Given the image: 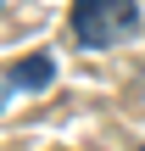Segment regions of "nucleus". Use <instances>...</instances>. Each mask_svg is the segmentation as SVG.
<instances>
[{"label":"nucleus","instance_id":"1","mask_svg":"<svg viewBox=\"0 0 145 151\" xmlns=\"http://www.w3.org/2000/svg\"><path fill=\"white\" fill-rule=\"evenodd\" d=\"M140 28V0H73V39L84 50H106Z\"/></svg>","mask_w":145,"mask_h":151},{"label":"nucleus","instance_id":"2","mask_svg":"<svg viewBox=\"0 0 145 151\" xmlns=\"http://www.w3.org/2000/svg\"><path fill=\"white\" fill-rule=\"evenodd\" d=\"M50 78H56V62H50V56L39 50V56H28V62H17V67L6 73V90H11V95H17V90H45Z\"/></svg>","mask_w":145,"mask_h":151}]
</instances>
